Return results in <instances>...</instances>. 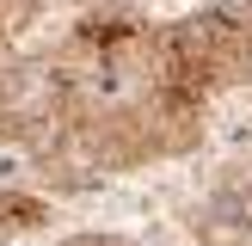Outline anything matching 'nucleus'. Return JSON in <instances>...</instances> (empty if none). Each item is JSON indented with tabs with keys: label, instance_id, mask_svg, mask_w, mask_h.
<instances>
[{
	"label": "nucleus",
	"instance_id": "nucleus-1",
	"mask_svg": "<svg viewBox=\"0 0 252 246\" xmlns=\"http://www.w3.org/2000/svg\"><path fill=\"white\" fill-rule=\"evenodd\" d=\"M185 31L221 86H252V0H209L185 12Z\"/></svg>",
	"mask_w": 252,
	"mask_h": 246
},
{
	"label": "nucleus",
	"instance_id": "nucleus-2",
	"mask_svg": "<svg viewBox=\"0 0 252 246\" xmlns=\"http://www.w3.org/2000/svg\"><path fill=\"white\" fill-rule=\"evenodd\" d=\"M203 221H209L216 234H228V240H252V160H246V166H234L228 179L209 191Z\"/></svg>",
	"mask_w": 252,
	"mask_h": 246
},
{
	"label": "nucleus",
	"instance_id": "nucleus-3",
	"mask_svg": "<svg viewBox=\"0 0 252 246\" xmlns=\"http://www.w3.org/2000/svg\"><path fill=\"white\" fill-rule=\"evenodd\" d=\"M56 221L49 197L37 191H19V184H0V240H19V234H37Z\"/></svg>",
	"mask_w": 252,
	"mask_h": 246
},
{
	"label": "nucleus",
	"instance_id": "nucleus-4",
	"mask_svg": "<svg viewBox=\"0 0 252 246\" xmlns=\"http://www.w3.org/2000/svg\"><path fill=\"white\" fill-rule=\"evenodd\" d=\"M25 12H31V0H0V117H12L19 111V74H12V37H19Z\"/></svg>",
	"mask_w": 252,
	"mask_h": 246
},
{
	"label": "nucleus",
	"instance_id": "nucleus-5",
	"mask_svg": "<svg viewBox=\"0 0 252 246\" xmlns=\"http://www.w3.org/2000/svg\"><path fill=\"white\" fill-rule=\"evenodd\" d=\"M56 246H129L123 234H105V228H86V234H68V240H56Z\"/></svg>",
	"mask_w": 252,
	"mask_h": 246
},
{
	"label": "nucleus",
	"instance_id": "nucleus-6",
	"mask_svg": "<svg viewBox=\"0 0 252 246\" xmlns=\"http://www.w3.org/2000/svg\"><path fill=\"white\" fill-rule=\"evenodd\" d=\"M86 6H129L135 12V6H148V0H86Z\"/></svg>",
	"mask_w": 252,
	"mask_h": 246
},
{
	"label": "nucleus",
	"instance_id": "nucleus-7",
	"mask_svg": "<svg viewBox=\"0 0 252 246\" xmlns=\"http://www.w3.org/2000/svg\"><path fill=\"white\" fill-rule=\"evenodd\" d=\"M246 246H252V240H246Z\"/></svg>",
	"mask_w": 252,
	"mask_h": 246
}]
</instances>
